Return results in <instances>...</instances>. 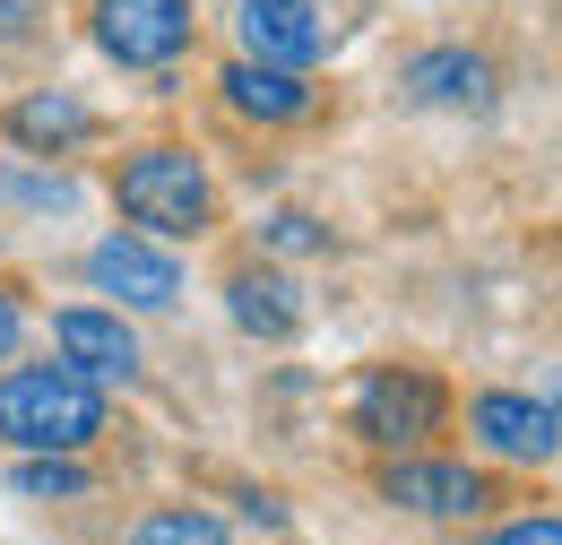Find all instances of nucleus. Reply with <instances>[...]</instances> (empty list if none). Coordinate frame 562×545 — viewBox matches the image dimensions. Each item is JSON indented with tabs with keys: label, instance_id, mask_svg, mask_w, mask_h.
I'll return each mask as SVG.
<instances>
[{
	"label": "nucleus",
	"instance_id": "obj_16",
	"mask_svg": "<svg viewBox=\"0 0 562 545\" xmlns=\"http://www.w3.org/2000/svg\"><path fill=\"white\" fill-rule=\"evenodd\" d=\"M0 200H18V208H70V182H61V174H0Z\"/></svg>",
	"mask_w": 562,
	"mask_h": 545
},
{
	"label": "nucleus",
	"instance_id": "obj_18",
	"mask_svg": "<svg viewBox=\"0 0 562 545\" xmlns=\"http://www.w3.org/2000/svg\"><path fill=\"white\" fill-rule=\"evenodd\" d=\"M485 545H562V520H510V529H493Z\"/></svg>",
	"mask_w": 562,
	"mask_h": 545
},
{
	"label": "nucleus",
	"instance_id": "obj_5",
	"mask_svg": "<svg viewBox=\"0 0 562 545\" xmlns=\"http://www.w3.org/2000/svg\"><path fill=\"white\" fill-rule=\"evenodd\" d=\"M87 35H95L104 62H122V69H165L191 53L200 9L191 0H87Z\"/></svg>",
	"mask_w": 562,
	"mask_h": 545
},
{
	"label": "nucleus",
	"instance_id": "obj_10",
	"mask_svg": "<svg viewBox=\"0 0 562 545\" xmlns=\"http://www.w3.org/2000/svg\"><path fill=\"white\" fill-rule=\"evenodd\" d=\"M234 35H243L251 62H278V69H312L329 53L321 0H243V9H234Z\"/></svg>",
	"mask_w": 562,
	"mask_h": 545
},
{
	"label": "nucleus",
	"instance_id": "obj_3",
	"mask_svg": "<svg viewBox=\"0 0 562 545\" xmlns=\"http://www.w3.org/2000/svg\"><path fill=\"white\" fill-rule=\"evenodd\" d=\"M450 424V381L432 364H363L347 390V433L372 442L381 459L390 451H424L432 433Z\"/></svg>",
	"mask_w": 562,
	"mask_h": 545
},
{
	"label": "nucleus",
	"instance_id": "obj_9",
	"mask_svg": "<svg viewBox=\"0 0 562 545\" xmlns=\"http://www.w3.org/2000/svg\"><path fill=\"white\" fill-rule=\"evenodd\" d=\"M216 96L243 113V122H260V131H303V122H321V87H312V69H278V62H225L216 78Z\"/></svg>",
	"mask_w": 562,
	"mask_h": 545
},
{
	"label": "nucleus",
	"instance_id": "obj_20",
	"mask_svg": "<svg viewBox=\"0 0 562 545\" xmlns=\"http://www.w3.org/2000/svg\"><path fill=\"white\" fill-rule=\"evenodd\" d=\"M26 26H35V9H26V0H0V44H18Z\"/></svg>",
	"mask_w": 562,
	"mask_h": 545
},
{
	"label": "nucleus",
	"instance_id": "obj_4",
	"mask_svg": "<svg viewBox=\"0 0 562 545\" xmlns=\"http://www.w3.org/2000/svg\"><path fill=\"white\" fill-rule=\"evenodd\" d=\"M372 493L390 511H416V520H485L493 502H502L476 459H441V451H390Z\"/></svg>",
	"mask_w": 562,
	"mask_h": 545
},
{
	"label": "nucleus",
	"instance_id": "obj_19",
	"mask_svg": "<svg viewBox=\"0 0 562 545\" xmlns=\"http://www.w3.org/2000/svg\"><path fill=\"white\" fill-rule=\"evenodd\" d=\"M18 346H26V303H18L9 286H0V364H9Z\"/></svg>",
	"mask_w": 562,
	"mask_h": 545
},
{
	"label": "nucleus",
	"instance_id": "obj_14",
	"mask_svg": "<svg viewBox=\"0 0 562 545\" xmlns=\"http://www.w3.org/2000/svg\"><path fill=\"white\" fill-rule=\"evenodd\" d=\"M9 485H18V493H26V502H70V493H87V459H78V451H26V459H18V468H9Z\"/></svg>",
	"mask_w": 562,
	"mask_h": 545
},
{
	"label": "nucleus",
	"instance_id": "obj_17",
	"mask_svg": "<svg viewBox=\"0 0 562 545\" xmlns=\"http://www.w3.org/2000/svg\"><path fill=\"white\" fill-rule=\"evenodd\" d=\"M269 252H329V225H312V216H278V225H269Z\"/></svg>",
	"mask_w": 562,
	"mask_h": 545
},
{
	"label": "nucleus",
	"instance_id": "obj_21",
	"mask_svg": "<svg viewBox=\"0 0 562 545\" xmlns=\"http://www.w3.org/2000/svg\"><path fill=\"white\" fill-rule=\"evenodd\" d=\"M546 408H554V424H562V372H546Z\"/></svg>",
	"mask_w": 562,
	"mask_h": 545
},
{
	"label": "nucleus",
	"instance_id": "obj_15",
	"mask_svg": "<svg viewBox=\"0 0 562 545\" xmlns=\"http://www.w3.org/2000/svg\"><path fill=\"white\" fill-rule=\"evenodd\" d=\"M131 545H234V537H225V520L200 511V502H156L139 529H131Z\"/></svg>",
	"mask_w": 562,
	"mask_h": 545
},
{
	"label": "nucleus",
	"instance_id": "obj_13",
	"mask_svg": "<svg viewBox=\"0 0 562 545\" xmlns=\"http://www.w3.org/2000/svg\"><path fill=\"white\" fill-rule=\"evenodd\" d=\"M53 346H61V364H70V372H87L95 390L139 372V338H131V321H122V312H95V303L53 312Z\"/></svg>",
	"mask_w": 562,
	"mask_h": 545
},
{
	"label": "nucleus",
	"instance_id": "obj_2",
	"mask_svg": "<svg viewBox=\"0 0 562 545\" xmlns=\"http://www.w3.org/2000/svg\"><path fill=\"white\" fill-rule=\"evenodd\" d=\"M113 433V408H104V390L70 372V364H18V372H0V442L9 451H95Z\"/></svg>",
	"mask_w": 562,
	"mask_h": 545
},
{
	"label": "nucleus",
	"instance_id": "obj_7",
	"mask_svg": "<svg viewBox=\"0 0 562 545\" xmlns=\"http://www.w3.org/2000/svg\"><path fill=\"white\" fill-rule=\"evenodd\" d=\"M87 277H95V294H113V303H131V312H173V303H182L173 243H147V234H104V243L87 252Z\"/></svg>",
	"mask_w": 562,
	"mask_h": 545
},
{
	"label": "nucleus",
	"instance_id": "obj_6",
	"mask_svg": "<svg viewBox=\"0 0 562 545\" xmlns=\"http://www.w3.org/2000/svg\"><path fill=\"white\" fill-rule=\"evenodd\" d=\"M468 442L502 468H546L562 451V424L537 390H476L468 399Z\"/></svg>",
	"mask_w": 562,
	"mask_h": 545
},
{
	"label": "nucleus",
	"instance_id": "obj_8",
	"mask_svg": "<svg viewBox=\"0 0 562 545\" xmlns=\"http://www.w3.org/2000/svg\"><path fill=\"white\" fill-rule=\"evenodd\" d=\"M0 138L18 147V156H78V147H95L104 122H95V104L70 96V87H35V96H9L0 104Z\"/></svg>",
	"mask_w": 562,
	"mask_h": 545
},
{
	"label": "nucleus",
	"instance_id": "obj_12",
	"mask_svg": "<svg viewBox=\"0 0 562 545\" xmlns=\"http://www.w3.org/2000/svg\"><path fill=\"white\" fill-rule=\"evenodd\" d=\"M407 96L432 104V113H493L502 104V69L485 53H468V44H432L407 62Z\"/></svg>",
	"mask_w": 562,
	"mask_h": 545
},
{
	"label": "nucleus",
	"instance_id": "obj_11",
	"mask_svg": "<svg viewBox=\"0 0 562 545\" xmlns=\"http://www.w3.org/2000/svg\"><path fill=\"white\" fill-rule=\"evenodd\" d=\"M225 312H234V330L243 338H269V346H285L294 330H303V286L278 269V260H234L225 269Z\"/></svg>",
	"mask_w": 562,
	"mask_h": 545
},
{
	"label": "nucleus",
	"instance_id": "obj_1",
	"mask_svg": "<svg viewBox=\"0 0 562 545\" xmlns=\"http://www.w3.org/2000/svg\"><path fill=\"white\" fill-rule=\"evenodd\" d=\"M113 208H122V225H139L147 243H209L216 225H225V191H216L209 156L182 147V138L122 147V165H113Z\"/></svg>",
	"mask_w": 562,
	"mask_h": 545
}]
</instances>
